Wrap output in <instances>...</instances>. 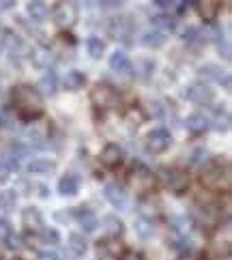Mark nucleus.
Returning <instances> with one entry per match:
<instances>
[{"instance_id": "nucleus-9", "label": "nucleus", "mask_w": 232, "mask_h": 260, "mask_svg": "<svg viewBox=\"0 0 232 260\" xmlns=\"http://www.w3.org/2000/svg\"><path fill=\"white\" fill-rule=\"evenodd\" d=\"M110 32H112L114 39H120L125 43H131V32H134V26L129 22V17H114L112 24H110Z\"/></svg>"}, {"instance_id": "nucleus-30", "label": "nucleus", "mask_w": 232, "mask_h": 260, "mask_svg": "<svg viewBox=\"0 0 232 260\" xmlns=\"http://www.w3.org/2000/svg\"><path fill=\"white\" fill-rule=\"evenodd\" d=\"M86 48H88L90 58H101V54H104L106 45H104V41H101L99 37H90V39L86 41Z\"/></svg>"}, {"instance_id": "nucleus-3", "label": "nucleus", "mask_w": 232, "mask_h": 260, "mask_svg": "<svg viewBox=\"0 0 232 260\" xmlns=\"http://www.w3.org/2000/svg\"><path fill=\"white\" fill-rule=\"evenodd\" d=\"M54 22H56L60 28H71L73 24L78 22L80 17V9L76 0H58L56 7H54Z\"/></svg>"}, {"instance_id": "nucleus-15", "label": "nucleus", "mask_w": 232, "mask_h": 260, "mask_svg": "<svg viewBox=\"0 0 232 260\" xmlns=\"http://www.w3.org/2000/svg\"><path fill=\"white\" fill-rule=\"evenodd\" d=\"M110 67H112V71L123 73V76H125V73L131 71V62H129L125 52H114L112 56H110Z\"/></svg>"}, {"instance_id": "nucleus-16", "label": "nucleus", "mask_w": 232, "mask_h": 260, "mask_svg": "<svg viewBox=\"0 0 232 260\" xmlns=\"http://www.w3.org/2000/svg\"><path fill=\"white\" fill-rule=\"evenodd\" d=\"M198 76L204 80V82H221L226 78V73L221 71L217 64H202L198 69Z\"/></svg>"}, {"instance_id": "nucleus-33", "label": "nucleus", "mask_w": 232, "mask_h": 260, "mask_svg": "<svg viewBox=\"0 0 232 260\" xmlns=\"http://www.w3.org/2000/svg\"><path fill=\"white\" fill-rule=\"evenodd\" d=\"M41 239H43V243H48V245H56L60 237H58V232L54 230V228H48V230H43L41 232Z\"/></svg>"}, {"instance_id": "nucleus-39", "label": "nucleus", "mask_w": 232, "mask_h": 260, "mask_svg": "<svg viewBox=\"0 0 232 260\" xmlns=\"http://www.w3.org/2000/svg\"><path fill=\"white\" fill-rule=\"evenodd\" d=\"M181 260H204V256L198 254V252H187V254L181 256Z\"/></svg>"}, {"instance_id": "nucleus-27", "label": "nucleus", "mask_w": 232, "mask_h": 260, "mask_svg": "<svg viewBox=\"0 0 232 260\" xmlns=\"http://www.w3.org/2000/svg\"><path fill=\"white\" fill-rule=\"evenodd\" d=\"M17 168V164L13 157H9V155H0V181H5L9 174H11L13 170Z\"/></svg>"}, {"instance_id": "nucleus-38", "label": "nucleus", "mask_w": 232, "mask_h": 260, "mask_svg": "<svg viewBox=\"0 0 232 260\" xmlns=\"http://www.w3.org/2000/svg\"><path fill=\"white\" fill-rule=\"evenodd\" d=\"M120 260H144V256L138 254V252H125Z\"/></svg>"}, {"instance_id": "nucleus-8", "label": "nucleus", "mask_w": 232, "mask_h": 260, "mask_svg": "<svg viewBox=\"0 0 232 260\" xmlns=\"http://www.w3.org/2000/svg\"><path fill=\"white\" fill-rule=\"evenodd\" d=\"M185 97H187L191 104H196V106H207L213 101V90L204 84V82H196V84H189L187 90H185Z\"/></svg>"}, {"instance_id": "nucleus-36", "label": "nucleus", "mask_w": 232, "mask_h": 260, "mask_svg": "<svg viewBox=\"0 0 232 260\" xmlns=\"http://www.w3.org/2000/svg\"><path fill=\"white\" fill-rule=\"evenodd\" d=\"M217 48H219L221 54H224V58L230 60V45H228L226 41H217Z\"/></svg>"}, {"instance_id": "nucleus-42", "label": "nucleus", "mask_w": 232, "mask_h": 260, "mask_svg": "<svg viewBox=\"0 0 232 260\" xmlns=\"http://www.w3.org/2000/svg\"><path fill=\"white\" fill-rule=\"evenodd\" d=\"M56 219H64V221H69V219H71V215H69V213H56Z\"/></svg>"}, {"instance_id": "nucleus-40", "label": "nucleus", "mask_w": 232, "mask_h": 260, "mask_svg": "<svg viewBox=\"0 0 232 260\" xmlns=\"http://www.w3.org/2000/svg\"><path fill=\"white\" fill-rule=\"evenodd\" d=\"M39 260H60L56 252H41L39 254Z\"/></svg>"}, {"instance_id": "nucleus-41", "label": "nucleus", "mask_w": 232, "mask_h": 260, "mask_svg": "<svg viewBox=\"0 0 232 260\" xmlns=\"http://www.w3.org/2000/svg\"><path fill=\"white\" fill-rule=\"evenodd\" d=\"M13 0H0V11H7V9H13Z\"/></svg>"}, {"instance_id": "nucleus-25", "label": "nucleus", "mask_w": 232, "mask_h": 260, "mask_svg": "<svg viewBox=\"0 0 232 260\" xmlns=\"http://www.w3.org/2000/svg\"><path fill=\"white\" fill-rule=\"evenodd\" d=\"M142 41H144L146 48H161V45L165 43V35H163L161 30L153 28V30H148V32L142 37Z\"/></svg>"}, {"instance_id": "nucleus-11", "label": "nucleus", "mask_w": 232, "mask_h": 260, "mask_svg": "<svg viewBox=\"0 0 232 260\" xmlns=\"http://www.w3.org/2000/svg\"><path fill=\"white\" fill-rule=\"evenodd\" d=\"M221 9V0H196V11L204 22H213Z\"/></svg>"}, {"instance_id": "nucleus-28", "label": "nucleus", "mask_w": 232, "mask_h": 260, "mask_svg": "<svg viewBox=\"0 0 232 260\" xmlns=\"http://www.w3.org/2000/svg\"><path fill=\"white\" fill-rule=\"evenodd\" d=\"M15 202H17V196H15L13 189H3L0 191V209L3 211L15 209Z\"/></svg>"}, {"instance_id": "nucleus-6", "label": "nucleus", "mask_w": 232, "mask_h": 260, "mask_svg": "<svg viewBox=\"0 0 232 260\" xmlns=\"http://www.w3.org/2000/svg\"><path fill=\"white\" fill-rule=\"evenodd\" d=\"M161 179L165 183V187L174 193H183L189 187V174L179 168H161Z\"/></svg>"}, {"instance_id": "nucleus-26", "label": "nucleus", "mask_w": 232, "mask_h": 260, "mask_svg": "<svg viewBox=\"0 0 232 260\" xmlns=\"http://www.w3.org/2000/svg\"><path fill=\"white\" fill-rule=\"evenodd\" d=\"M153 24H155V28L161 30L163 35H168V32H172L176 28V22L172 20V17H168V15H157V17H153Z\"/></svg>"}, {"instance_id": "nucleus-43", "label": "nucleus", "mask_w": 232, "mask_h": 260, "mask_svg": "<svg viewBox=\"0 0 232 260\" xmlns=\"http://www.w3.org/2000/svg\"><path fill=\"white\" fill-rule=\"evenodd\" d=\"M155 5H159V7H170L172 0H155Z\"/></svg>"}, {"instance_id": "nucleus-35", "label": "nucleus", "mask_w": 232, "mask_h": 260, "mask_svg": "<svg viewBox=\"0 0 232 260\" xmlns=\"http://www.w3.org/2000/svg\"><path fill=\"white\" fill-rule=\"evenodd\" d=\"M7 245H9V249H20L22 247V239L17 235H13V232H9L7 235Z\"/></svg>"}, {"instance_id": "nucleus-31", "label": "nucleus", "mask_w": 232, "mask_h": 260, "mask_svg": "<svg viewBox=\"0 0 232 260\" xmlns=\"http://www.w3.org/2000/svg\"><path fill=\"white\" fill-rule=\"evenodd\" d=\"M69 247H71V252H76V254H84L88 245H86V239L82 235H71L69 237Z\"/></svg>"}, {"instance_id": "nucleus-5", "label": "nucleus", "mask_w": 232, "mask_h": 260, "mask_svg": "<svg viewBox=\"0 0 232 260\" xmlns=\"http://www.w3.org/2000/svg\"><path fill=\"white\" fill-rule=\"evenodd\" d=\"M129 187L138 193H146L155 187V174L144 168V166H136V168L129 172Z\"/></svg>"}, {"instance_id": "nucleus-14", "label": "nucleus", "mask_w": 232, "mask_h": 260, "mask_svg": "<svg viewBox=\"0 0 232 260\" xmlns=\"http://www.w3.org/2000/svg\"><path fill=\"white\" fill-rule=\"evenodd\" d=\"M80 191V179L76 174H64L58 181V193L60 196H76Z\"/></svg>"}, {"instance_id": "nucleus-12", "label": "nucleus", "mask_w": 232, "mask_h": 260, "mask_svg": "<svg viewBox=\"0 0 232 260\" xmlns=\"http://www.w3.org/2000/svg\"><path fill=\"white\" fill-rule=\"evenodd\" d=\"M123 161V148L118 144H106L104 151H101V164L108 166V168H114Z\"/></svg>"}, {"instance_id": "nucleus-24", "label": "nucleus", "mask_w": 232, "mask_h": 260, "mask_svg": "<svg viewBox=\"0 0 232 260\" xmlns=\"http://www.w3.org/2000/svg\"><path fill=\"white\" fill-rule=\"evenodd\" d=\"M213 127L217 129V132H226L230 127V114L226 108H217L215 114H213Z\"/></svg>"}, {"instance_id": "nucleus-23", "label": "nucleus", "mask_w": 232, "mask_h": 260, "mask_svg": "<svg viewBox=\"0 0 232 260\" xmlns=\"http://www.w3.org/2000/svg\"><path fill=\"white\" fill-rule=\"evenodd\" d=\"M185 123H187V129L193 134H202V132H207V127H209V120L204 114H191V116H187Z\"/></svg>"}, {"instance_id": "nucleus-21", "label": "nucleus", "mask_w": 232, "mask_h": 260, "mask_svg": "<svg viewBox=\"0 0 232 260\" xmlns=\"http://www.w3.org/2000/svg\"><path fill=\"white\" fill-rule=\"evenodd\" d=\"M52 58H54V54L48 48H37L32 52V64L35 67H39V69H50Z\"/></svg>"}, {"instance_id": "nucleus-13", "label": "nucleus", "mask_w": 232, "mask_h": 260, "mask_svg": "<svg viewBox=\"0 0 232 260\" xmlns=\"http://www.w3.org/2000/svg\"><path fill=\"white\" fill-rule=\"evenodd\" d=\"M22 221H24L26 230H30V232H39V230L43 228V215L39 213V209H35V207L24 209V213H22Z\"/></svg>"}, {"instance_id": "nucleus-17", "label": "nucleus", "mask_w": 232, "mask_h": 260, "mask_svg": "<svg viewBox=\"0 0 232 260\" xmlns=\"http://www.w3.org/2000/svg\"><path fill=\"white\" fill-rule=\"evenodd\" d=\"M54 168H56V164L50 161V159H43V157L32 159L28 166H26V170L30 174H50V172H54Z\"/></svg>"}, {"instance_id": "nucleus-32", "label": "nucleus", "mask_w": 232, "mask_h": 260, "mask_svg": "<svg viewBox=\"0 0 232 260\" xmlns=\"http://www.w3.org/2000/svg\"><path fill=\"white\" fill-rule=\"evenodd\" d=\"M136 230H138V235L144 237V239L153 235V226H151V221H146V219H138L136 221Z\"/></svg>"}, {"instance_id": "nucleus-7", "label": "nucleus", "mask_w": 232, "mask_h": 260, "mask_svg": "<svg viewBox=\"0 0 232 260\" xmlns=\"http://www.w3.org/2000/svg\"><path fill=\"white\" fill-rule=\"evenodd\" d=\"M170 144H172V136L165 132V129H153V132L146 136V148L151 153H163V151H168Z\"/></svg>"}, {"instance_id": "nucleus-45", "label": "nucleus", "mask_w": 232, "mask_h": 260, "mask_svg": "<svg viewBox=\"0 0 232 260\" xmlns=\"http://www.w3.org/2000/svg\"><path fill=\"white\" fill-rule=\"evenodd\" d=\"M0 256H3V247H0Z\"/></svg>"}, {"instance_id": "nucleus-18", "label": "nucleus", "mask_w": 232, "mask_h": 260, "mask_svg": "<svg viewBox=\"0 0 232 260\" xmlns=\"http://www.w3.org/2000/svg\"><path fill=\"white\" fill-rule=\"evenodd\" d=\"M64 88L67 90H80V88H84L86 84V76L82 71H69L67 76H64Z\"/></svg>"}, {"instance_id": "nucleus-10", "label": "nucleus", "mask_w": 232, "mask_h": 260, "mask_svg": "<svg viewBox=\"0 0 232 260\" xmlns=\"http://www.w3.org/2000/svg\"><path fill=\"white\" fill-rule=\"evenodd\" d=\"M106 198H108V202L112 204L114 209L125 211V209L129 207L127 193H125V191H123V187H120V185H116V183H110V185H106Z\"/></svg>"}, {"instance_id": "nucleus-2", "label": "nucleus", "mask_w": 232, "mask_h": 260, "mask_svg": "<svg viewBox=\"0 0 232 260\" xmlns=\"http://www.w3.org/2000/svg\"><path fill=\"white\" fill-rule=\"evenodd\" d=\"M230 164L226 159H213L204 166V170L200 174V181L204 187H209L213 191H228L232 176H230Z\"/></svg>"}, {"instance_id": "nucleus-1", "label": "nucleus", "mask_w": 232, "mask_h": 260, "mask_svg": "<svg viewBox=\"0 0 232 260\" xmlns=\"http://www.w3.org/2000/svg\"><path fill=\"white\" fill-rule=\"evenodd\" d=\"M11 101H13V110L17 112V116L24 118V120H35L43 114L41 92L28 84L15 86L11 92Z\"/></svg>"}, {"instance_id": "nucleus-34", "label": "nucleus", "mask_w": 232, "mask_h": 260, "mask_svg": "<svg viewBox=\"0 0 232 260\" xmlns=\"http://www.w3.org/2000/svg\"><path fill=\"white\" fill-rule=\"evenodd\" d=\"M207 151H204V148H196V151L191 153V159H189V164L191 166H200L202 161H207Z\"/></svg>"}, {"instance_id": "nucleus-37", "label": "nucleus", "mask_w": 232, "mask_h": 260, "mask_svg": "<svg viewBox=\"0 0 232 260\" xmlns=\"http://www.w3.org/2000/svg\"><path fill=\"white\" fill-rule=\"evenodd\" d=\"M11 232V224L7 219H0V237H7Z\"/></svg>"}, {"instance_id": "nucleus-22", "label": "nucleus", "mask_w": 232, "mask_h": 260, "mask_svg": "<svg viewBox=\"0 0 232 260\" xmlns=\"http://www.w3.org/2000/svg\"><path fill=\"white\" fill-rule=\"evenodd\" d=\"M39 92H43V95H48V97L56 95V73H54V71H48V73H45V76L41 78V82H39Z\"/></svg>"}, {"instance_id": "nucleus-44", "label": "nucleus", "mask_w": 232, "mask_h": 260, "mask_svg": "<svg viewBox=\"0 0 232 260\" xmlns=\"http://www.w3.org/2000/svg\"><path fill=\"white\" fill-rule=\"evenodd\" d=\"M217 260H230V256H228V254H226L224 258H221V256H217Z\"/></svg>"}, {"instance_id": "nucleus-4", "label": "nucleus", "mask_w": 232, "mask_h": 260, "mask_svg": "<svg viewBox=\"0 0 232 260\" xmlns=\"http://www.w3.org/2000/svg\"><path fill=\"white\" fill-rule=\"evenodd\" d=\"M90 101L99 110H110L118 104V92L110 84H106V82H97L90 90Z\"/></svg>"}, {"instance_id": "nucleus-29", "label": "nucleus", "mask_w": 232, "mask_h": 260, "mask_svg": "<svg viewBox=\"0 0 232 260\" xmlns=\"http://www.w3.org/2000/svg\"><path fill=\"white\" fill-rule=\"evenodd\" d=\"M78 215H80V224H82V228H84V232H92V230L99 226V219L92 215V213H88V211H80Z\"/></svg>"}, {"instance_id": "nucleus-19", "label": "nucleus", "mask_w": 232, "mask_h": 260, "mask_svg": "<svg viewBox=\"0 0 232 260\" xmlns=\"http://www.w3.org/2000/svg\"><path fill=\"white\" fill-rule=\"evenodd\" d=\"M104 230H106V235L108 237H112V239H118L120 235H123V221H120L116 215H108L104 217Z\"/></svg>"}, {"instance_id": "nucleus-20", "label": "nucleus", "mask_w": 232, "mask_h": 260, "mask_svg": "<svg viewBox=\"0 0 232 260\" xmlns=\"http://www.w3.org/2000/svg\"><path fill=\"white\" fill-rule=\"evenodd\" d=\"M26 11H28V15L35 22H43L48 17V5H45V0H32L26 7Z\"/></svg>"}]
</instances>
